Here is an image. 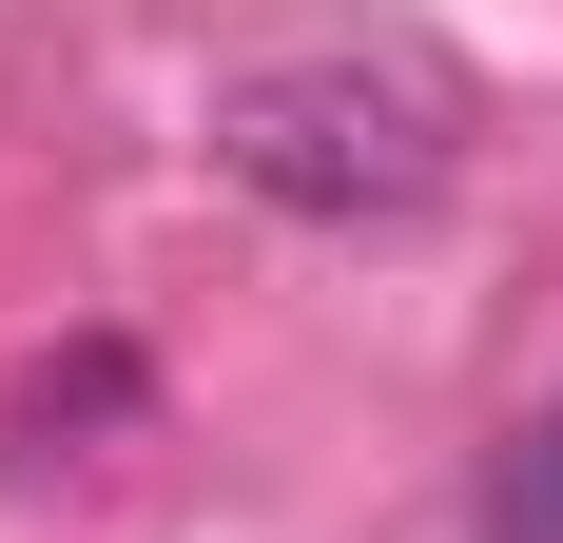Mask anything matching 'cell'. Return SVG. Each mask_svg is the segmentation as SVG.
<instances>
[{"mask_svg": "<svg viewBox=\"0 0 563 543\" xmlns=\"http://www.w3.org/2000/svg\"><path fill=\"white\" fill-rule=\"evenodd\" d=\"M195 136H214V175L253 214H291V233H389V214L448 195V78H408V58H369V40L233 58L214 98H195Z\"/></svg>", "mask_w": 563, "mask_h": 543, "instance_id": "obj_1", "label": "cell"}, {"mask_svg": "<svg viewBox=\"0 0 563 543\" xmlns=\"http://www.w3.org/2000/svg\"><path fill=\"white\" fill-rule=\"evenodd\" d=\"M544 466H563V446H544Z\"/></svg>", "mask_w": 563, "mask_h": 543, "instance_id": "obj_3", "label": "cell"}, {"mask_svg": "<svg viewBox=\"0 0 563 543\" xmlns=\"http://www.w3.org/2000/svg\"><path fill=\"white\" fill-rule=\"evenodd\" d=\"M136 428H156V369H136L117 330H58V350H20V388H0V466H20V486L117 466Z\"/></svg>", "mask_w": 563, "mask_h": 543, "instance_id": "obj_2", "label": "cell"}]
</instances>
